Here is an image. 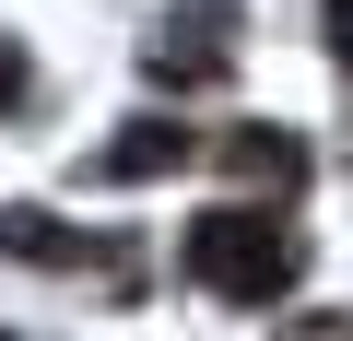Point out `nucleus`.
Masks as SVG:
<instances>
[{
  "label": "nucleus",
  "instance_id": "obj_1",
  "mask_svg": "<svg viewBox=\"0 0 353 341\" xmlns=\"http://www.w3.org/2000/svg\"><path fill=\"white\" fill-rule=\"evenodd\" d=\"M176 271H189L201 294H224V306H283L294 294V271H306V247L283 236V212H201L189 236H176Z\"/></svg>",
  "mask_w": 353,
  "mask_h": 341
},
{
  "label": "nucleus",
  "instance_id": "obj_2",
  "mask_svg": "<svg viewBox=\"0 0 353 341\" xmlns=\"http://www.w3.org/2000/svg\"><path fill=\"white\" fill-rule=\"evenodd\" d=\"M141 71L165 94H212L236 71V0H176V12L153 24V48H141Z\"/></svg>",
  "mask_w": 353,
  "mask_h": 341
},
{
  "label": "nucleus",
  "instance_id": "obj_3",
  "mask_svg": "<svg viewBox=\"0 0 353 341\" xmlns=\"http://www.w3.org/2000/svg\"><path fill=\"white\" fill-rule=\"evenodd\" d=\"M212 165H224L248 200H294L318 153H306V130H283V118H248V130H224V153H212Z\"/></svg>",
  "mask_w": 353,
  "mask_h": 341
},
{
  "label": "nucleus",
  "instance_id": "obj_4",
  "mask_svg": "<svg viewBox=\"0 0 353 341\" xmlns=\"http://www.w3.org/2000/svg\"><path fill=\"white\" fill-rule=\"evenodd\" d=\"M189 130H176V118H141V130H118L94 165H83V177H106V189H153V177H189Z\"/></svg>",
  "mask_w": 353,
  "mask_h": 341
},
{
  "label": "nucleus",
  "instance_id": "obj_5",
  "mask_svg": "<svg viewBox=\"0 0 353 341\" xmlns=\"http://www.w3.org/2000/svg\"><path fill=\"white\" fill-rule=\"evenodd\" d=\"M0 247H12V259H48V271H118V247H94V236H71L48 212H0Z\"/></svg>",
  "mask_w": 353,
  "mask_h": 341
},
{
  "label": "nucleus",
  "instance_id": "obj_6",
  "mask_svg": "<svg viewBox=\"0 0 353 341\" xmlns=\"http://www.w3.org/2000/svg\"><path fill=\"white\" fill-rule=\"evenodd\" d=\"M0 106H24V48L0 36Z\"/></svg>",
  "mask_w": 353,
  "mask_h": 341
},
{
  "label": "nucleus",
  "instance_id": "obj_7",
  "mask_svg": "<svg viewBox=\"0 0 353 341\" xmlns=\"http://www.w3.org/2000/svg\"><path fill=\"white\" fill-rule=\"evenodd\" d=\"M330 59L353 71V0H330Z\"/></svg>",
  "mask_w": 353,
  "mask_h": 341
},
{
  "label": "nucleus",
  "instance_id": "obj_8",
  "mask_svg": "<svg viewBox=\"0 0 353 341\" xmlns=\"http://www.w3.org/2000/svg\"><path fill=\"white\" fill-rule=\"evenodd\" d=\"M0 341H12V329H0Z\"/></svg>",
  "mask_w": 353,
  "mask_h": 341
}]
</instances>
